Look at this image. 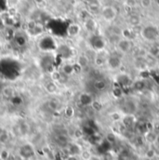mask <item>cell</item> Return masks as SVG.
I'll list each match as a JSON object with an SVG mask.
<instances>
[{"instance_id": "d6986e66", "label": "cell", "mask_w": 159, "mask_h": 160, "mask_svg": "<svg viewBox=\"0 0 159 160\" xmlns=\"http://www.w3.org/2000/svg\"><path fill=\"white\" fill-rule=\"evenodd\" d=\"M85 26H86V28H87V31H89V32H94L95 29H96V22H95L94 20L88 19V20L86 21Z\"/></svg>"}, {"instance_id": "7a4b0ae2", "label": "cell", "mask_w": 159, "mask_h": 160, "mask_svg": "<svg viewBox=\"0 0 159 160\" xmlns=\"http://www.w3.org/2000/svg\"><path fill=\"white\" fill-rule=\"evenodd\" d=\"M116 82H117V85L121 87L122 88H127L128 87H131L132 86V78L131 77L127 74V73H119L118 75H117L116 77Z\"/></svg>"}, {"instance_id": "5bb4252c", "label": "cell", "mask_w": 159, "mask_h": 160, "mask_svg": "<svg viewBox=\"0 0 159 160\" xmlns=\"http://www.w3.org/2000/svg\"><path fill=\"white\" fill-rule=\"evenodd\" d=\"M94 88L98 91H103L107 88V82L104 79H97L95 80L94 84Z\"/></svg>"}, {"instance_id": "52a82bcc", "label": "cell", "mask_w": 159, "mask_h": 160, "mask_svg": "<svg viewBox=\"0 0 159 160\" xmlns=\"http://www.w3.org/2000/svg\"><path fill=\"white\" fill-rule=\"evenodd\" d=\"M158 134L159 133L156 132V131L153 130V129H147V130L144 132V134H143V139H144V141H145L148 144H150V145L156 144V143H157V141Z\"/></svg>"}, {"instance_id": "484cf974", "label": "cell", "mask_w": 159, "mask_h": 160, "mask_svg": "<svg viewBox=\"0 0 159 160\" xmlns=\"http://www.w3.org/2000/svg\"><path fill=\"white\" fill-rule=\"evenodd\" d=\"M150 56H152L153 58H155L157 61L159 60V46H156L153 48H151L150 50Z\"/></svg>"}, {"instance_id": "4316f807", "label": "cell", "mask_w": 159, "mask_h": 160, "mask_svg": "<svg viewBox=\"0 0 159 160\" xmlns=\"http://www.w3.org/2000/svg\"><path fill=\"white\" fill-rule=\"evenodd\" d=\"M9 151L7 149H2L0 151V159L1 160H7L9 158Z\"/></svg>"}, {"instance_id": "9c48e42d", "label": "cell", "mask_w": 159, "mask_h": 160, "mask_svg": "<svg viewBox=\"0 0 159 160\" xmlns=\"http://www.w3.org/2000/svg\"><path fill=\"white\" fill-rule=\"evenodd\" d=\"M122 123L125 127L127 128H130L133 127L136 124V118L134 117V115H124L123 118H122Z\"/></svg>"}, {"instance_id": "d4e9b609", "label": "cell", "mask_w": 159, "mask_h": 160, "mask_svg": "<svg viewBox=\"0 0 159 160\" xmlns=\"http://www.w3.org/2000/svg\"><path fill=\"white\" fill-rule=\"evenodd\" d=\"M92 156L93 155L89 151H87V150H82L79 158H81L82 160H90L91 158H92Z\"/></svg>"}, {"instance_id": "f546056e", "label": "cell", "mask_w": 159, "mask_h": 160, "mask_svg": "<svg viewBox=\"0 0 159 160\" xmlns=\"http://www.w3.org/2000/svg\"><path fill=\"white\" fill-rule=\"evenodd\" d=\"M142 5L144 8H149L152 5V0H142Z\"/></svg>"}, {"instance_id": "4fadbf2b", "label": "cell", "mask_w": 159, "mask_h": 160, "mask_svg": "<svg viewBox=\"0 0 159 160\" xmlns=\"http://www.w3.org/2000/svg\"><path fill=\"white\" fill-rule=\"evenodd\" d=\"M45 89L48 94H55L58 90V85L55 82L50 80L45 85Z\"/></svg>"}, {"instance_id": "ffe728a7", "label": "cell", "mask_w": 159, "mask_h": 160, "mask_svg": "<svg viewBox=\"0 0 159 160\" xmlns=\"http://www.w3.org/2000/svg\"><path fill=\"white\" fill-rule=\"evenodd\" d=\"M47 106L52 111H58L59 107L61 106V104H60V102H58L56 100H50L48 102V103H47Z\"/></svg>"}, {"instance_id": "8992f818", "label": "cell", "mask_w": 159, "mask_h": 160, "mask_svg": "<svg viewBox=\"0 0 159 160\" xmlns=\"http://www.w3.org/2000/svg\"><path fill=\"white\" fill-rule=\"evenodd\" d=\"M131 48H132L131 41L127 38L119 39L117 42V48L119 49V52L122 54H126V53L129 52L131 50Z\"/></svg>"}, {"instance_id": "2e32d148", "label": "cell", "mask_w": 159, "mask_h": 160, "mask_svg": "<svg viewBox=\"0 0 159 160\" xmlns=\"http://www.w3.org/2000/svg\"><path fill=\"white\" fill-rule=\"evenodd\" d=\"M132 88H134V89L138 90V91H142L143 89H145L146 88V82L145 79H138L137 81L132 83Z\"/></svg>"}, {"instance_id": "277c9868", "label": "cell", "mask_w": 159, "mask_h": 160, "mask_svg": "<svg viewBox=\"0 0 159 160\" xmlns=\"http://www.w3.org/2000/svg\"><path fill=\"white\" fill-rule=\"evenodd\" d=\"M101 13H102V18H103L106 22H113V21L117 18V9H116L114 7H111V6L103 7V8H102Z\"/></svg>"}, {"instance_id": "9a60e30c", "label": "cell", "mask_w": 159, "mask_h": 160, "mask_svg": "<svg viewBox=\"0 0 159 160\" xmlns=\"http://www.w3.org/2000/svg\"><path fill=\"white\" fill-rule=\"evenodd\" d=\"M62 73L65 76H71L73 75L74 73H76V65H73V64H65L63 65L62 69Z\"/></svg>"}, {"instance_id": "603a6c76", "label": "cell", "mask_w": 159, "mask_h": 160, "mask_svg": "<svg viewBox=\"0 0 159 160\" xmlns=\"http://www.w3.org/2000/svg\"><path fill=\"white\" fill-rule=\"evenodd\" d=\"M144 156H145V158L147 159H153L157 156V152H156V150L154 148L150 147V148L147 149V151L145 152V155Z\"/></svg>"}, {"instance_id": "ba28073f", "label": "cell", "mask_w": 159, "mask_h": 160, "mask_svg": "<svg viewBox=\"0 0 159 160\" xmlns=\"http://www.w3.org/2000/svg\"><path fill=\"white\" fill-rule=\"evenodd\" d=\"M67 149V153L68 155L67 156H77V157H79L81 152H82V147L80 146L78 143H68V145L65 147Z\"/></svg>"}, {"instance_id": "7c38bea8", "label": "cell", "mask_w": 159, "mask_h": 160, "mask_svg": "<svg viewBox=\"0 0 159 160\" xmlns=\"http://www.w3.org/2000/svg\"><path fill=\"white\" fill-rule=\"evenodd\" d=\"M76 115V109L72 105H67L63 109V116L66 119H72Z\"/></svg>"}, {"instance_id": "ac0fdd59", "label": "cell", "mask_w": 159, "mask_h": 160, "mask_svg": "<svg viewBox=\"0 0 159 160\" xmlns=\"http://www.w3.org/2000/svg\"><path fill=\"white\" fill-rule=\"evenodd\" d=\"M2 92H3V95L5 97H7V98H12L14 96L15 89L12 87H10V86H7V87H5L3 88Z\"/></svg>"}, {"instance_id": "e0dca14e", "label": "cell", "mask_w": 159, "mask_h": 160, "mask_svg": "<svg viewBox=\"0 0 159 160\" xmlns=\"http://www.w3.org/2000/svg\"><path fill=\"white\" fill-rule=\"evenodd\" d=\"M63 74L62 72H58V71H53L50 74V78H51V81L57 83H62V78Z\"/></svg>"}, {"instance_id": "83f0119b", "label": "cell", "mask_w": 159, "mask_h": 160, "mask_svg": "<svg viewBox=\"0 0 159 160\" xmlns=\"http://www.w3.org/2000/svg\"><path fill=\"white\" fill-rule=\"evenodd\" d=\"M8 140V133L7 131H6L5 129L3 130V132L0 134V143H6Z\"/></svg>"}, {"instance_id": "6da1fadb", "label": "cell", "mask_w": 159, "mask_h": 160, "mask_svg": "<svg viewBox=\"0 0 159 160\" xmlns=\"http://www.w3.org/2000/svg\"><path fill=\"white\" fill-rule=\"evenodd\" d=\"M142 36L147 41H155L159 37L158 28L156 26H153V25L145 26L142 30Z\"/></svg>"}, {"instance_id": "4dcf8cb0", "label": "cell", "mask_w": 159, "mask_h": 160, "mask_svg": "<svg viewBox=\"0 0 159 160\" xmlns=\"http://www.w3.org/2000/svg\"><path fill=\"white\" fill-rule=\"evenodd\" d=\"M66 160H79V157H77V156H67Z\"/></svg>"}, {"instance_id": "f1b7e54d", "label": "cell", "mask_w": 159, "mask_h": 160, "mask_svg": "<svg viewBox=\"0 0 159 160\" xmlns=\"http://www.w3.org/2000/svg\"><path fill=\"white\" fill-rule=\"evenodd\" d=\"M129 22L133 25H137L138 23H140V18L138 16H131L129 18Z\"/></svg>"}, {"instance_id": "7402d4cb", "label": "cell", "mask_w": 159, "mask_h": 160, "mask_svg": "<svg viewBox=\"0 0 159 160\" xmlns=\"http://www.w3.org/2000/svg\"><path fill=\"white\" fill-rule=\"evenodd\" d=\"M109 117H110V119L113 120L114 122H117V121L122 120L124 115H122L121 112H117H117H112V113H110V114H109Z\"/></svg>"}, {"instance_id": "5b68a950", "label": "cell", "mask_w": 159, "mask_h": 160, "mask_svg": "<svg viewBox=\"0 0 159 160\" xmlns=\"http://www.w3.org/2000/svg\"><path fill=\"white\" fill-rule=\"evenodd\" d=\"M137 102H134L133 100H127L123 105L122 112L124 111L125 115H134L136 110H137Z\"/></svg>"}, {"instance_id": "44dd1931", "label": "cell", "mask_w": 159, "mask_h": 160, "mask_svg": "<svg viewBox=\"0 0 159 160\" xmlns=\"http://www.w3.org/2000/svg\"><path fill=\"white\" fill-rule=\"evenodd\" d=\"M90 107L92 108V110H94L95 112H100L102 109V104L100 101L97 100H93V102L90 104Z\"/></svg>"}, {"instance_id": "30bf717a", "label": "cell", "mask_w": 159, "mask_h": 160, "mask_svg": "<svg viewBox=\"0 0 159 160\" xmlns=\"http://www.w3.org/2000/svg\"><path fill=\"white\" fill-rule=\"evenodd\" d=\"M93 100L94 99L88 93H82L79 97V102H81V104L84 105V106H90Z\"/></svg>"}, {"instance_id": "8fae6325", "label": "cell", "mask_w": 159, "mask_h": 160, "mask_svg": "<svg viewBox=\"0 0 159 160\" xmlns=\"http://www.w3.org/2000/svg\"><path fill=\"white\" fill-rule=\"evenodd\" d=\"M88 64H89V59L86 55H80L77 58V65L79 67L80 69H84V68L87 67Z\"/></svg>"}, {"instance_id": "d6a6232c", "label": "cell", "mask_w": 159, "mask_h": 160, "mask_svg": "<svg viewBox=\"0 0 159 160\" xmlns=\"http://www.w3.org/2000/svg\"><path fill=\"white\" fill-rule=\"evenodd\" d=\"M3 130H4V128H0V134L3 132Z\"/></svg>"}, {"instance_id": "1f68e13d", "label": "cell", "mask_w": 159, "mask_h": 160, "mask_svg": "<svg viewBox=\"0 0 159 160\" xmlns=\"http://www.w3.org/2000/svg\"><path fill=\"white\" fill-rule=\"evenodd\" d=\"M157 144L159 146V134H158V137H157Z\"/></svg>"}, {"instance_id": "3957f363", "label": "cell", "mask_w": 159, "mask_h": 160, "mask_svg": "<svg viewBox=\"0 0 159 160\" xmlns=\"http://www.w3.org/2000/svg\"><path fill=\"white\" fill-rule=\"evenodd\" d=\"M106 65L111 70H118L123 65V60L120 56L115 54L108 55V58L106 60Z\"/></svg>"}, {"instance_id": "cb8c5ba5", "label": "cell", "mask_w": 159, "mask_h": 160, "mask_svg": "<svg viewBox=\"0 0 159 160\" xmlns=\"http://www.w3.org/2000/svg\"><path fill=\"white\" fill-rule=\"evenodd\" d=\"M123 89L121 87L119 86H117L113 88V95L116 97V98H121L123 96Z\"/></svg>"}]
</instances>
